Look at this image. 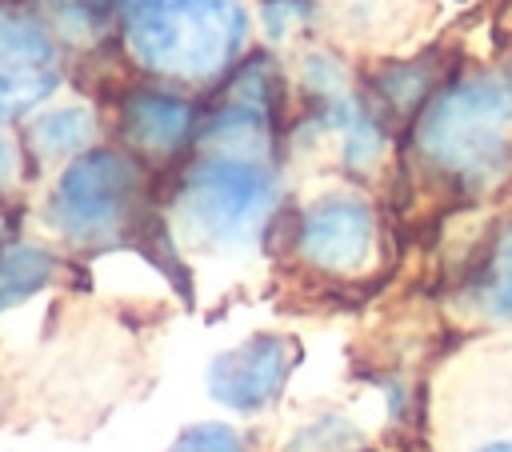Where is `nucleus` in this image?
Instances as JSON below:
<instances>
[{
	"instance_id": "obj_1",
	"label": "nucleus",
	"mask_w": 512,
	"mask_h": 452,
	"mask_svg": "<svg viewBox=\"0 0 512 452\" xmlns=\"http://www.w3.org/2000/svg\"><path fill=\"white\" fill-rule=\"evenodd\" d=\"M512 132V76H476L428 100L420 120V148L432 164L460 180L496 176L508 164Z\"/></svg>"
},
{
	"instance_id": "obj_2",
	"label": "nucleus",
	"mask_w": 512,
	"mask_h": 452,
	"mask_svg": "<svg viewBox=\"0 0 512 452\" xmlns=\"http://www.w3.org/2000/svg\"><path fill=\"white\" fill-rule=\"evenodd\" d=\"M140 164L124 152H84L64 180L56 184V200H52V216L56 224L76 236V240H92V236H112L120 224L132 220V204L140 192Z\"/></svg>"
},
{
	"instance_id": "obj_3",
	"label": "nucleus",
	"mask_w": 512,
	"mask_h": 452,
	"mask_svg": "<svg viewBox=\"0 0 512 452\" xmlns=\"http://www.w3.org/2000/svg\"><path fill=\"white\" fill-rule=\"evenodd\" d=\"M272 204V176L260 160L212 156L184 180L180 208L212 240H236L264 220Z\"/></svg>"
},
{
	"instance_id": "obj_4",
	"label": "nucleus",
	"mask_w": 512,
	"mask_h": 452,
	"mask_svg": "<svg viewBox=\"0 0 512 452\" xmlns=\"http://www.w3.org/2000/svg\"><path fill=\"white\" fill-rule=\"evenodd\" d=\"M56 84V56L48 28L16 8L0 4V116L32 108Z\"/></svg>"
},
{
	"instance_id": "obj_5",
	"label": "nucleus",
	"mask_w": 512,
	"mask_h": 452,
	"mask_svg": "<svg viewBox=\"0 0 512 452\" xmlns=\"http://www.w3.org/2000/svg\"><path fill=\"white\" fill-rule=\"evenodd\" d=\"M368 248H372V212L352 196H328L300 216V252L328 272H348L364 264Z\"/></svg>"
},
{
	"instance_id": "obj_6",
	"label": "nucleus",
	"mask_w": 512,
	"mask_h": 452,
	"mask_svg": "<svg viewBox=\"0 0 512 452\" xmlns=\"http://www.w3.org/2000/svg\"><path fill=\"white\" fill-rule=\"evenodd\" d=\"M284 376V348L280 340H256L248 348H236L212 364V388L220 400L256 408L264 404Z\"/></svg>"
},
{
	"instance_id": "obj_7",
	"label": "nucleus",
	"mask_w": 512,
	"mask_h": 452,
	"mask_svg": "<svg viewBox=\"0 0 512 452\" xmlns=\"http://www.w3.org/2000/svg\"><path fill=\"white\" fill-rule=\"evenodd\" d=\"M124 136L140 148V152H156L168 156L176 148H184V140L192 136L196 120H192V104L168 92H136L124 100L120 112Z\"/></svg>"
},
{
	"instance_id": "obj_8",
	"label": "nucleus",
	"mask_w": 512,
	"mask_h": 452,
	"mask_svg": "<svg viewBox=\"0 0 512 452\" xmlns=\"http://www.w3.org/2000/svg\"><path fill=\"white\" fill-rule=\"evenodd\" d=\"M52 276V256L32 244L0 248V308L12 300H24Z\"/></svg>"
},
{
	"instance_id": "obj_9",
	"label": "nucleus",
	"mask_w": 512,
	"mask_h": 452,
	"mask_svg": "<svg viewBox=\"0 0 512 452\" xmlns=\"http://www.w3.org/2000/svg\"><path fill=\"white\" fill-rule=\"evenodd\" d=\"M92 136V116L84 108H60V112H48L36 128H32V140L40 148V156H68V152H80Z\"/></svg>"
},
{
	"instance_id": "obj_10",
	"label": "nucleus",
	"mask_w": 512,
	"mask_h": 452,
	"mask_svg": "<svg viewBox=\"0 0 512 452\" xmlns=\"http://www.w3.org/2000/svg\"><path fill=\"white\" fill-rule=\"evenodd\" d=\"M312 12V0H264V24H268V36H288L292 28H300Z\"/></svg>"
},
{
	"instance_id": "obj_11",
	"label": "nucleus",
	"mask_w": 512,
	"mask_h": 452,
	"mask_svg": "<svg viewBox=\"0 0 512 452\" xmlns=\"http://www.w3.org/2000/svg\"><path fill=\"white\" fill-rule=\"evenodd\" d=\"M172 452H240V448H236L232 432H224V428H216V424H204V428L184 432Z\"/></svg>"
},
{
	"instance_id": "obj_12",
	"label": "nucleus",
	"mask_w": 512,
	"mask_h": 452,
	"mask_svg": "<svg viewBox=\"0 0 512 452\" xmlns=\"http://www.w3.org/2000/svg\"><path fill=\"white\" fill-rule=\"evenodd\" d=\"M492 288L500 304H512V224L496 236V248H492Z\"/></svg>"
},
{
	"instance_id": "obj_13",
	"label": "nucleus",
	"mask_w": 512,
	"mask_h": 452,
	"mask_svg": "<svg viewBox=\"0 0 512 452\" xmlns=\"http://www.w3.org/2000/svg\"><path fill=\"white\" fill-rule=\"evenodd\" d=\"M8 168H12V152H8V140L0 136V180L8 176Z\"/></svg>"
},
{
	"instance_id": "obj_14",
	"label": "nucleus",
	"mask_w": 512,
	"mask_h": 452,
	"mask_svg": "<svg viewBox=\"0 0 512 452\" xmlns=\"http://www.w3.org/2000/svg\"><path fill=\"white\" fill-rule=\"evenodd\" d=\"M492 452H512V444H504V448H492Z\"/></svg>"
}]
</instances>
